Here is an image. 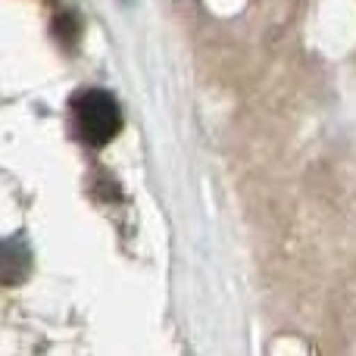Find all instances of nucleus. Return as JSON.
<instances>
[{
	"label": "nucleus",
	"mask_w": 356,
	"mask_h": 356,
	"mask_svg": "<svg viewBox=\"0 0 356 356\" xmlns=\"http://www.w3.org/2000/svg\"><path fill=\"white\" fill-rule=\"evenodd\" d=\"M69 116H72L75 138L85 141L88 147H104L122 131V110H119L116 97L100 88L75 94L69 104Z\"/></svg>",
	"instance_id": "1"
},
{
	"label": "nucleus",
	"mask_w": 356,
	"mask_h": 356,
	"mask_svg": "<svg viewBox=\"0 0 356 356\" xmlns=\"http://www.w3.org/2000/svg\"><path fill=\"white\" fill-rule=\"evenodd\" d=\"M31 272V253L22 241H0V284H22Z\"/></svg>",
	"instance_id": "2"
}]
</instances>
